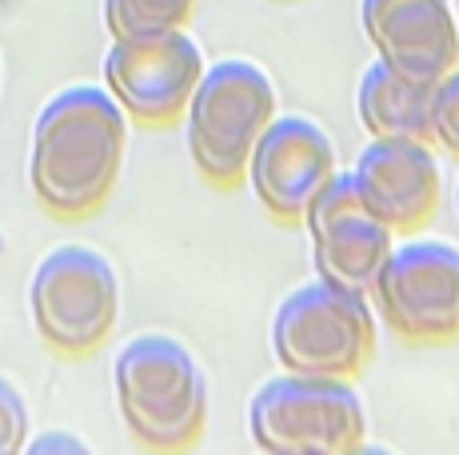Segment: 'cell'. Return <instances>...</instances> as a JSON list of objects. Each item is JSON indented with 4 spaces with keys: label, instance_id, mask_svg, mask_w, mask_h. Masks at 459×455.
<instances>
[{
    "label": "cell",
    "instance_id": "1",
    "mask_svg": "<svg viewBox=\"0 0 459 455\" xmlns=\"http://www.w3.org/2000/svg\"><path fill=\"white\" fill-rule=\"evenodd\" d=\"M128 144V116L108 89L73 84L40 108L29 144V184L40 208L81 220L112 196Z\"/></svg>",
    "mask_w": 459,
    "mask_h": 455
},
{
    "label": "cell",
    "instance_id": "2",
    "mask_svg": "<svg viewBox=\"0 0 459 455\" xmlns=\"http://www.w3.org/2000/svg\"><path fill=\"white\" fill-rule=\"evenodd\" d=\"M128 432L152 455H184L204 435L208 380L196 356L168 336H136L112 364Z\"/></svg>",
    "mask_w": 459,
    "mask_h": 455
},
{
    "label": "cell",
    "instance_id": "3",
    "mask_svg": "<svg viewBox=\"0 0 459 455\" xmlns=\"http://www.w3.org/2000/svg\"><path fill=\"white\" fill-rule=\"evenodd\" d=\"M276 120V89L252 60H216L204 68L184 112L188 156L216 188L244 180L255 140Z\"/></svg>",
    "mask_w": 459,
    "mask_h": 455
},
{
    "label": "cell",
    "instance_id": "4",
    "mask_svg": "<svg viewBox=\"0 0 459 455\" xmlns=\"http://www.w3.org/2000/svg\"><path fill=\"white\" fill-rule=\"evenodd\" d=\"M272 352L292 375L351 380L376 352V312L364 292H348L328 279L304 284L276 308Z\"/></svg>",
    "mask_w": 459,
    "mask_h": 455
},
{
    "label": "cell",
    "instance_id": "5",
    "mask_svg": "<svg viewBox=\"0 0 459 455\" xmlns=\"http://www.w3.org/2000/svg\"><path fill=\"white\" fill-rule=\"evenodd\" d=\"M248 432L260 455H351L364 448L368 416L348 380L284 372L252 396Z\"/></svg>",
    "mask_w": 459,
    "mask_h": 455
},
{
    "label": "cell",
    "instance_id": "6",
    "mask_svg": "<svg viewBox=\"0 0 459 455\" xmlns=\"http://www.w3.org/2000/svg\"><path fill=\"white\" fill-rule=\"evenodd\" d=\"M29 312L40 339L60 356H88L112 336L120 316V279L92 248L65 244L29 279Z\"/></svg>",
    "mask_w": 459,
    "mask_h": 455
},
{
    "label": "cell",
    "instance_id": "7",
    "mask_svg": "<svg viewBox=\"0 0 459 455\" xmlns=\"http://www.w3.org/2000/svg\"><path fill=\"white\" fill-rule=\"evenodd\" d=\"M204 68L200 45L184 29L125 37L112 40V48L104 52V89L128 120L164 128L184 120Z\"/></svg>",
    "mask_w": 459,
    "mask_h": 455
},
{
    "label": "cell",
    "instance_id": "8",
    "mask_svg": "<svg viewBox=\"0 0 459 455\" xmlns=\"http://www.w3.org/2000/svg\"><path fill=\"white\" fill-rule=\"evenodd\" d=\"M372 296L395 336L447 344L459 336V248L439 240L400 244L379 268Z\"/></svg>",
    "mask_w": 459,
    "mask_h": 455
},
{
    "label": "cell",
    "instance_id": "9",
    "mask_svg": "<svg viewBox=\"0 0 459 455\" xmlns=\"http://www.w3.org/2000/svg\"><path fill=\"white\" fill-rule=\"evenodd\" d=\"M307 236H312V264L316 279H328L348 292H372L379 268L392 256V228L364 204L359 188L348 172H340L312 208L304 212Z\"/></svg>",
    "mask_w": 459,
    "mask_h": 455
},
{
    "label": "cell",
    "instance_id": "10",
    "mask_svg": "<svg viewBox=\"0 0 459 455\" xmlns=\"http://www.w3.org/2000/svg\"><path fill=\"white\" fill-rule=\"evenodd\" d=\"M340 176L332 136L307 116H276L255 140L244 180L252 184L264 212L296 224L328 184Z\"/></svg>",
    "mask_w": 459,
    "mask_h": 455
},
{
    "label": "cell",
    "instance_id": "11",
    "mask_svg": "<svg viewBox=\"0 0 459 455\" xmlns=\"http://www.w3.org/2000/svg\"><path fill=\"white\" fill-rule=\"evenodd\" d=\"M359 24L392 73L436 84L459 68L452 0H359Z\"/></svg>",
    "mask_w": 459,
    "mask_h": 455
},
{
    "label": "cell",
    "instance_id": "12",
    "mask_svg": "<svg viewBox=\"0 0 459 455\" xmlns=\"http://www.w3.org/2000/svg\"><path fill=\"white\" fill-rule=\"evenodd\" d=\"M348 176L392 232H420L444 192L436 152L420 140H372Z\"/></svg>",
    "mask_w": 459,
    "mask_h": 455
},
{
    "label": "cell",
    "instance_id": "13",
    "mask_svg": "<svg viewBox=\"0 0 459 455\" xmlns=\"http://www.w3.org/2000/svg\"><path fill=\"white\" fill-rule=\"evenodd\" d=\"M359 124L372 140H420L431 144V84L408 81L376 60L359 81Z\"/></svg>",
    "mask_w": 459,
    "mask_h": 455
},
{
    "label": "cell",
    "instance_id": "14",
    "mask_svg": "<svg viewBox=\"0 0 459 455\" xmlns=\"http://www.w3.org/2000/svg\"><path fill=\"white\" fill-rule=\"evenodd\" d=\"M196 0H104V29L112 40L184 29Z\"/></svg>",
    "mask_w": 459,
    "mask_h": 455
},
{
    "label": "cell",
    "instance_id": "15",
    "mask_svg": "<svg viewBox=\"0 0 459 455\" xmlns=\"http://www.w3.org/2000/svg\"><path fill=\"white\" fill-rule=\"evenodd\" d=\"M431 144L459 156V68L431 84Z\"/></svg>",
    "mask_w": 459,
    "mask_h": 455
},
{
    "label": "cell",
    "instance_id": "16",
    "mask_svg": "<svg viewBox=\"0 0 459 455\" xmlns=\"http://www.w3.org/2000/svg\"><path fill=\"white\" fill-rule=\"evenodd\" d=\"M29 448V408L21 391L0 380V455H24Z\"/></svg>",
    "mask_w": 459,
    "mask_h": 455
},
{
    "label": "cell",
    "instance_id": "17",
    "mask_svg": "<svg viewBox=\"0 0 459 455\" xmlns=\"http://www.w3.org/2000/svg\"><path fill=\"white\" fill-rule=\"evenodd\" d=\"M24 455H92V451H88L73 432H44L37 440H29Z\"/></svg>",
    "mask_w": 459,
    "mask_h": 455
},
{
    "label": "cell",
    "instance_id": "18",
    "mask_svg": "<svg viewBox=\"0 0 459 455\" xmlns=\"http://www.w3.org/2000/svg\"><path fill=\"white\" fill-rule=\"evenodd\" d=\"M351 455H392V451H384V448H368V443H364V448H356Z\"/></svg>",
    "mask_w": 459,
    "mask_h": 455
},
{
    "label": "cell",
    "instance_id": "19",
    "mask_svg": "<svg viewBox=\"0 0 459 455\" xmlns=\"http://www.w3.org/2000/svg\"><path fill=\"white\" fill-rule=\"evenodd\" d=\"M455 212H459V188H455Z\"/></svg>",
    "mask_w": 459,
    "mask_h": 455
}]
</instances>
